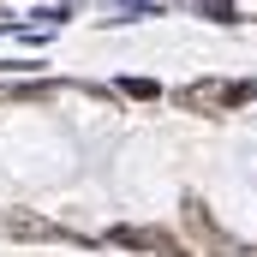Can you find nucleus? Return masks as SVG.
Returning <instances> with one entry per match:
<instances>
[{
  "label": "nucleus",
  "mask_w": 257,
  "mask_h": 257,
  "mask_svg": "<svg viewBox=\"0 0 257 257\" xmlns=\"http://www.w3.org/2000/svg\"><path fill=\"white\" fill-rule=\"evenodd\" d=\"M245 96H251V84H186L180 90L186 108H227V102H245Z\"/></svg>",
  "instance_id": "nucleus-1"
},
{
  "label": "nucleus",
  "mask_w": 257,
  "mask_h": 257,
  "mask_svg": "<svg viewBox=\"0 0 257 257\" xmlns=\"http://www.w3.org/2000/svg\"><path fill=\"white\" fill-rule=\"evenodd\" d=\"M114 239H120V245H150V251H174V239H168V233H138V227H120Z\"/></svg>",
  "instance_id": "nucleus-3"
},
{
  "label": "nucleus",
  "mask_w": 257,
  "mask_h": 257,
  "mask_svg": "<svg viewBox=\"0 0 257 257\" xmlns=\"http://www.w3.org/2000/svg\"><path fill=\"white\" fill-rule=\"evenodd\" d=\"M0 227H6V233H18V239H42V233H48V227H42V221H36L30 209H12V215H6Z\"/></svg>",
  "instance_id": "nucleus-2"
}]
</instances>
